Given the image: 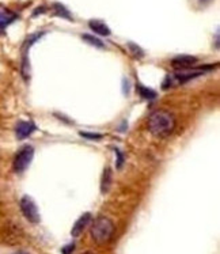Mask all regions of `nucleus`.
<instances>
[{
	"mask_svg": "<svg viewBox=\"0 0 220 254\" xmlns=\"http://www.w3.org/2000/svg\"><path fill=\"white\" fill-rule=\"evenodd\" d=\"M175 125H177L175 117L167 110H155L147 121L148 130L152 135L161 139L171 135L175 129Z\"/></svg>",
	"mask_w": 220,
	"mask_h": 254,
	"instance_id": "1",
	"label": "nucleus"
},
{
	"mask_svg": "<svg viewBox=\"0 0 220 254\" xmlns=\"http://www.w3.org/2000/svg\"><path fill=\"white\" fill-rule=\"evenodd\" d=\"M114 223L106 216H100L94 220L91 226V237L95 244L105 245L113 238L114 234Z\"/></svg>",
	"mask_w": 220,
	"mask_h": 254,
	"instance_id": "2",
	"label": "nucleus"
},
{
	"mask_svg": "<svg viewBox=\"0 0 220 254\" xmlns=\"http://www.w3.org/2000/svg\"><path fill=\"white\" fill-rule=\"evenodd\" d=\"M34 155V150L32 145H25L22 147V150L18 151V154L14 158V163H12V169L15 173H22L26 170V167L30 165V162Z\"/></svg>",
	"mask_w": 220,
	"mask_h": 254,
	"instance_id": "3",
	"label": "nucleus"
},
{
	"mask_svg": "<svg viewBox=\"0 0 220 254\" xmlns=\"http://www.w3.org/2000/svg\"><path fill=\"white\" fill-rule=\"evenodd\" d=\"M21 211L23 216L30 222V223H38L40 222V212L37 208L36 202L33 201L32 197L29 196H23L21 200Z\"/></svg>",
	"mask_w": 220,
	"mask_h": 254,
	"instance_id": "4",
	"label": "nucleus"
},
{
	"mask_svg": "<svg viewBox=\"0 0 220 254\" xmlns=\"http://www.w3.org/2000/svg\"><path fill=\"white\" fill-rule=\"evenodd\" d=\"M197 64V59L193 56H178L173 59L171 62V67L174 69H178V71H183V69H189L190 67H193Z\"/></svg>",
	"mask_w": 220,
	"mask_h": 254,
	"instance_id": "5",
	"label": "nucleus"
},
{
	"mask_svg": "<svg viewBox=\"0 0 220 254\" xmlns=\"http://www.w3.org/2000/svg\"><path fill=\"white\" fill-rule=\"evenodd\" d=\"M36 130V125L32 121H21L16 124L15 133L18 139H26L27 136H30Z\"/></svg>",
	"mask_w": 220,
	"mask_h": 254,
	"instance_id": "6",
	"label": "nucleus"
},
{
	"mask_svg": "<svg viewBox=\"0 0 220 254\" xmlns=\"http://www.w3.org/2000/svg\"><path fill=\"white\" fill-rule=\"evenodd\" d=\"M90 220H91V213H83V215L75 222V224H73L72 230H71V235H72V237H79L80 234L83 233L84 228L87 227V224L90 223Z\"/></svg>",
	"mask_w": 220,
	"mask_h": 254,
	"instance_id": "7",
	"label": "nucleus"
},
{
	"mask_svg": "<svg viewBox=\"0 0 220 254\" xmlns=\"http://www.w3.org/2000/svg\"><path fill=\"white\" fill-rule=\"evenodd\" d=\"M15 14L11 12L10 10H7V8H0V33H3L5 27L8 26L11 22L15 21Z\"/></svg>",
	"mask_w": 220,
	"mask_h": 254,
	"instance_id": "8",
	"label": "nucleus"
},
{
	"mask_svg": "<svg viewBox=\"0 0 220 254\" xmlns=\"http://www.w3.org/2000/svg\"><path fill=\"white\" fill-rule=\"evenodd\" d=\"M90 27L95 31V33H98L101 36H109L110 34V30L109 27L106 26L104 22H100V21H90L89 22Z\"/></svg>",
	"mask_w": 220,
	"mask_h": 254,
	"instance_id": "9",
	"label": "nucleus"
},
{
	"mask_svg": "<svg viewBox=\"0 0 220 254\" xmlns=\"http://www.w3.org/2000/svg\"><path fill=\"white\" fill-rule=\"evenodd\" d=\"M110 185H111V170L109 167L105 169L104 171V177H102V185H101V190L102 193H106L110 189Z\"/></svg>",
	"mask_w": 220,
	"mask_h": 254,
	"instance_id": "10",
	"label": "nucleus"
},
{
	"mask_svg": "<svg viewBox=\"0 0 220 254\" xmlns=\"http://www.w3.org/2000/svg\"><path fill=\"white\" fill-rule=\"evenodd\" d=\"M139 93H140V95L142 97H144V98H148V99H151V98H155V91H152V90H148V88L146 87H143V86H139Z\"/></svg>",
	"mask_w": 220,
	"mask_h": 254,
	"instance_id": "11",
	"label": "nucleus"
},
{
	"mask_svg": "<svg viewBox=\"0 0 220 254\" xmlns=\"http://www.w3.org/2000/svg\"><path fill=\"white\" fill-rule=\"evenodd\" d=\"M83 38H84V41L90 42V44H93V45H95V47L104 48V44H102V41H100V40H98V38H95V37L89 36V34H84Z\"/></svg>",
	"mask_w": 220,
	"mask_h": 254,
	"instance_id": "12",
	"label": "nucleus"
},
{
	"mask_svg": "<svg viewBox=\"0 0 220 254\" xmlns=\"http://www.w3.org/2000/svg\"><path fill=\"white\" fill-rule=\"evenodd\" d=\"M73 249H75V245L69 244V245H67L65 248H63V250H61V252H63V254H71L73 252Z\"/></svg>",
	"mask_w": 220,
	"mask_h": 254,
	"instance_id": "13",
	"label": "nucleus"
},
{
	"mask_svg": "<svg viewBox=\"0 0 220 254\" xmlns=\"http://www.w3.org/2000/svg\"><path fill=\"white\" fill-rule=\"evenodd\" d=\"M80 135L82 136H87L89 139H101V135H93V133H86V132H80Z\"/></svg>",
	"mask_w": 220,
	"mask_h": 254,
	"instance_id": "14",
	"label": "nucleus"
},
{
	"mask_svg": "<svg viewBox=\"0 0 220 254\" xmlns=\"http://www.w3.org/2000/svg\"><path fill=\"white\" fill-rule=\"evenodd\" d=\"M115 152L118 154V163H117V167H121V165H122V159H124V156H122V154H121V152L118 150H115Z\"/></svg>",
	"mask_w": 220,
	"mask_h": 254,
	"instance_id": "15",
	"label": "nucleus"
},
{
	"mask_svg": "<svg viewBox=\"0 0 220 254\" xmlns=\"http://www.w3.org/2000/svg\"><path fill=\"white\" fill-rule=\"evenodd\" d=\"M196 1H197V3H200V4L207 5V4H210L212 0H196Z\"/></svg>",
	"mask_w": 220,
	"mask_h": 254,
	"instance_id": "16",
	"label": "nucleus"
},
{
	"mask_svg": "<svg viewBox=\"0 0 220 254\" xmlns=\"http://www.w3.org/2000/svg\"><path fill=\"white\" fill-rule=\"evenodd\" d=\"M14 254H29V253H26V252H16V253Z\"/></svg>",
	"mask_w": 220,
	"mask_h": 254,
	"instance_id": "17",
	"label": "nucleus"
},
{
	"mask_svg": "<svg viewBox=\"0 0 220 254\" xmlns=\"http://www.w3.org/2000/svg\"><path fill=\"white\" fill-rule=\"evenodd\" d=\"M84 254H91V253H84Z\"/></svg>",
	"mask_w": 220,
	"mask_h": 254,
	"instance_id": "18",
	"label": "nucleus"
}]
</instances>
